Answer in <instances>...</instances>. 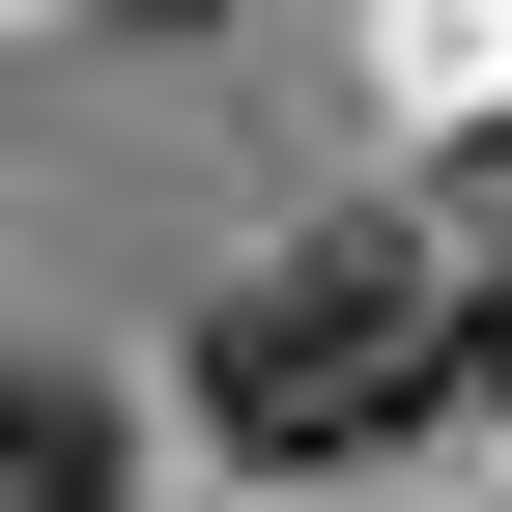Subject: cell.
<instances>
[{
    "mask_svg": "<svg viewBox=\"0 0 512 512\" xmlns=\"http://www.w3.org/2000/svg\"><path fill=\"white\" fill-rule=\"evenodd\" d=\"M200 399L256 427V456H399V427L456 399V285H427L399 228H285V256H228Z\"/></svg>",
    "mask_w": 512,
    "mask_h": 512,
    "instance_id": "1",
    "label": "cell"
},
{
    "mask_svg": "<svg viewBox=\"0 0 512 512\" xmlns=\"http://www.w3.org/2000/svg\"><path fill=\"white\" fill-rule=\"evenodd\" d=\"M0 512H114V399L86 370H0Z\"/></svg>",
    "mask_w": 512,
    "mask_h": 512,
    "instance_id": "2",
    "label": "cell"
},
{
    "mask_svg": "<svg viewBox=\"0 0 512 512\" xmlns=\"http://www.w3.org/2000/svg\"><path fill=\"white\" fill-rule=\"evenodd\" d=\"M456 370H512V285H484V313H456Z\"/></svg>",
    "mask_w": 512,
    "mask_h": 512,
    "instance_id": "3",
    "label": "cell"
}]
</instances>
